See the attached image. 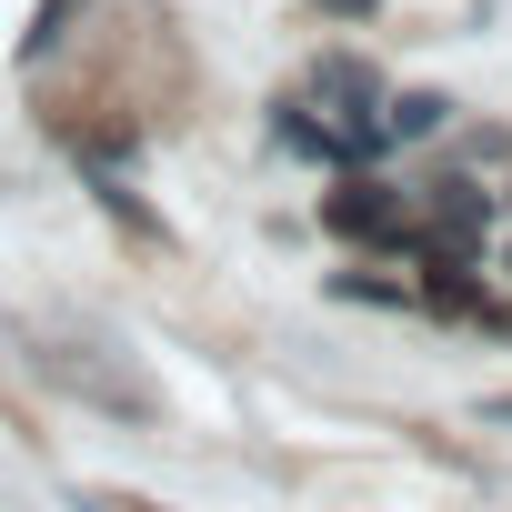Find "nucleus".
Wrapping results in <instances>:
<instances>
[{"label":"nucleus","instance_id":"2","mask_svg":"<svg viewBox=\"0 0 512 512\" xmlns=\"http://www.w3.org/2000/svg\"><path fill=\"white\" fill-rule=\"evenodd\" d=\"M492 221H502V191H482L472 171H442V181H422L412 191V262L422 251H482L492 241Z\"/></svg>","mask_w":512,"mask_h":512},{"label":"nucleus","instance_id":"4","mask_svg":"<svg viewBox=\"0 0 512 512\" xmlns=\"http://www.w3.org/2000/svg\"><path fill=\"white\" fill-rule=\"evenodd\" d=\"M302 101H322V121H382L392 81H382L362 51H322V61H312V81H302Z\"/></svg>","mask_w":512,"mask_h":512},{"label":"nucleus","instance_id":"1","mask_svg":"<svg viewBox=\"0 0 512 512\" xmlns=\"http://www.w3.org/2000/svg\"><path fill=\"white\" fill-rule=\"evenodd\" d=\"M322 231L352 241V251H402V241H412V191L382 181V171H342V181L322 191ZM402 262H412V251H402Z\"/></svg>","mask_w":512,"mask_h":512},{"label":"nucleus","instance_id":"12","mask_svg":"<svg viewBox=\"0 0 512 512\" xmlns=\"http://www.w3.org/2000/svg\"><path fill=\"white\" fill-rule=\"evenodd\" d=\"M502 211H512V191H502Z\"/></svg>","mask_w":512,"mask_h":512},{"label":"nucleus","instance_id":"9","mask_svg":"<svg viewBox=\"0 0 512 512\" xmlns=\"http://www.w3.org/2000/svg\"><path fill=\"white\" fill-rule=\"evenodd\" d=\"M71 512H161L141 492H111V482H71Z\"/></svg>","mask_w":512,"mask_h":512},{"label":"nucleus","instance_id":"6","mask_svg":"<svg viewBox=\"0 0 512 512\" xmlns=\"http://www.w3.org/2000/svg\"><path fill=\"white\" fill-rule=\"evenodd\" d=\"M322 292H332V302H362V312H422V292L392 282V272H332Z\"/></svg>","mask_w":512,"mask_h":512},{"label":"nucleus","instance_id":"3","mask_svg":"<svg viewBox=\"0 0 512 512\" xmlns=\"http://www.w3.org/2000/svg\"><path fill=\"white\" fill-rule=\"evenodd\" d=\"M41 382H61V392H71V402H91V412L151 422V392H141V382H131L111 352H81V362H71V352H41Z\"/></svg>","mask_w":512,"mask_h":512},{"label":"nucleus","instance_id":"7","mask_svg":"<svg viewBox=\"0 0 512 512\" xmlns=\"http://www.w3.org/2000/svg\"><path fill=\"white\" fill-rule=\"evenodd\" d=\"M91 11V0H41V11H31V31H21V61H51L61 41H71V21Z\"/></svg>","mask_w":512,"mask_h":512},{"label":"nucleus","instance_id":"10","mask_svg":"<svg viewBox=\"0 0 512 512\" xmlns=\"http://www.w3.org/2000/svg\"><path fill=\"white\" fill-rule=\"evenodd\" d=\"M312 11H322V21H352V31H372V21H382V0H312Z\"/></svg>","mask_w":512,"mask_h":512},{"label":"nucleus","instance_id":"8","mask_svg":"<svg viewBox=\"0 0 512 512\" xmlns=\"http://www.w3.org/2000/svg\"><path fill=\"white\" fill-rule=\"evenodd\" d=\"M452 151H462L472 171H502V161H512V131H502V121H472V131H452Z\"/></svg>","mask_w":512,"mask_h":512},{"label":"nucleus","instance_id":"11","mask_svg":"<svg viewBox=\"0 0 512 512\" xmlns=\"http://www.w3.org/2000/svg\"><path fill=\"white\" fill-rule=\"evenodd\" d=\"M482 432H512V392H492V402H482Z\"/></svg>","mask_w":512,"mask_h":512},{"label":"nucleus","instance_id":"5","mask_svg":"<svg viewBox=\"0 0 512 512\" xmlns=\"http://www.w3.org/2000/svg\"><path fill=\"white\" fill-rule=\"evenodd\" d=\"M442 131H452V101H442V91H392V101H382V141H392V151H402V141H442Z\"/></svg>","mask_w":512,"mask_h":512}]
</instances>
